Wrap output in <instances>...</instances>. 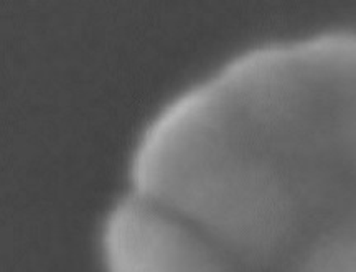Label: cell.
<instances>
[{"label":"cell","mask_w":356,"mask_h":272,"mask_svg":"<svg viewBox=\"0 0 356 272\" xmlns=\"http://www.w3.org/2000/svg\"><path fill=\"white\" fill-rule=\"evenodd\" d=\"M216 272H356V120L266 160L215 243Z\"/></svg>","instance_id":"obj_1"}]
</instances>
